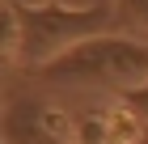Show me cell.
I'll use <instances>...</instances> for the list:
<instances>
[{"instance_id":"cell-1","label":"cell","mask_w":148,"mask_h":144,"mask_svg":"<svg viewBox=\"0 0 148 144\" xmlns=\"http://www.w3.org/2000/svg\"><path fill=\"white\" fill-rule=\"evenodd\" d=\"M47 85H85V89H114L127 93L131 85L148 81V38L127 30H102L72 43L55 59L34 72Z\"/></svg>"},{"instance_id":"cell-2","label":"cell","mask_w":148,"mask_h":144,"mask_svg":"<svg viewBox=\"0 0 148 144\" xmlns=\"http://www.w3.org/2000/svg\"><path fill=\"white\" fill-rule=\"evenodd\" d=\"M21 17V68L38 72L47 59L68 51L72 43L102 34L114 25L110 0H89V4H68V0H13Z\"/></svg>"},{"instance_id":"cell-3","label":"cell","mask_w":148,"mask_h":144,"mask_svg":"<svg viewBox=\"0 0 148 144\" xmlns=\"http://www.w3.org/2000/svg\"><path fill=\"white\" fill-rule=\"evenodd\" d=\"M0 136L4 144H68L76 136V123L64 106L34 93H13L0 106Z\"/></svg>"},{"instance_id":"cell-4","label":"cell","mask_w":148,"mask_h":144,"mask_svg":"<svg viewBox=\"0 0 148 144\" xmlns=\"http://www.w3.org/2000/svg\"><path fill=\"white\" fill-rule=\"evenodd\" d=\"M21 64V17L13 0H0V72Z\"/></svg>"},{"instance_id":"cell-5","label":"cell","mask_w":148,"mask_h":144,"mask_svg":"<svg viewBox=\"0 0 148 144\" xmlns=\"http://www.w3.org/2000/svg\"><path fill=\"white\" fill-rule=\"evenodd\" d=\"M114 21H123L127 34L148 38V0H114Z\"/></svg>"},{"instance_id":"cell-6","label":"cell","mask_w":148,"mask_h":144,"mask_svg":"<svg viewBox=\"0 0 148 144\" xmlns=\"http://www.w3.org/2000/svg\"><path fill=\"white\" fill-rule=\"evenodd\" d=\"M119 102H127V106L140 114V123L148 127V81H140V85H131L127 93H119Z\"/></svg>"},{"instance_id":"cell-7","label":"cell","mask_w":148,"mask_h":144,"mask_svg":"<svg viewBox=\"0 0 148 144\" xmlns=\"http://www.w3.org/2000/svg\"><path fill=\"white\" fill-rule=\"evenodd\" d=\"M68 144H80V140H76V136H72V140H68Z\"/></svg>"},{"instance_id":"cell-8","label":"cell","mask_w":148,"mask_h":144,"mask_svg":"<svg viewBox=\"0 0 148 144\" xmlns=\"http://www.w3.org/2000/svg\"><path fill=\"white\" fill-rule=\"evenodd\" d=\"M0 144H4V136H0Z\"/></svg>"},{"instance_id":"cell-9","label":"cell","mask_w":148,"mask_h":144,"mask_svg":"<svg viewBox=\"0 0 148 144\" xmlns=\"http://www.w3.org/2000/svg\"><path fill=\"white\" fill-rule=\"evenodd\" d=\"M0 106H4V102H0Z\"/></svg>"}]
</instances>
